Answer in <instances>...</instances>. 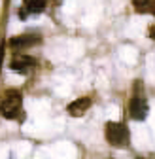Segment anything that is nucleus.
I'll return each mask as SVG.
<instances>
[{
  "mask_svg": "<svg viewBox=\"0 0 155 159\" xmlns=\"http://www.w3.org/2000/svg\"><path fill=\"white\" fill-rule=\"evenodd\" d=\"M21 106H23V95L15 89H10L4 93L2 101H0V116L6 119H15L21 112Z\"/></svg>",
  "mask_w": 155,
  "mask_h": 159,
  "instance_id": "f257e3e1",
  "label": "nucleus"
},
{
  "mask_svg": "<svg viewBox=\"0 0 155 159\" xmlns=\"http://www.w3.org/2000/svg\"><path fill=\"white\" fill-rule=\"evenodd\" d=\"M104 134H106V140L115 148H123L129 144V131L123 123L108 121L104 127Z\"/></svg>",
  "mask_w": 155,
  "mask_h": 159,
  "instance_id": "f03ea898",
  "label": "nucleus"
},
{
  "mask_svg": "<svg viewBox=\"0 0 155 159\" xmlns=\"http://www.w3.org/2000/svg\"><path fill=\"white\" fill-rule=\"evenodd\" d=\"M36 66V61H34V57H30V55H25V53H19V55H15L11 61H10V68L13 70V72H19V74H29L32 68Z\"/></svg>",
  "mask_w": 155,
  "mask_h": 159,
  "instance_id": "7ed1b4c3",
  "label": "nucleus"
},
{
  "mask_svg": "<svg viewBox=\"0 0 155 159\" xmlns=\"http://www.w3.org/2000/svg\"><path fill=\"white\" fill-rule=\"evenodd\" d=\"M42 42V36L40 34H34V32H27V34H19L13 36L10 40V48L11 49H25V48H32L36 44Z\"/></svg>",
  "mask_w": 155,
  "mask_h": 159,
  "instance_id": "20e7f679",
  "label": "nucleus"
},
{
  "mask_svg": "<svg viewBox=\"0 0 155 159\" xmlns=\"http://www.w3.org/2000/svg\"><path fill=\"white\" fill-rule=\"evenodd\" d=\"M148 101L144 97L140 95H134L131 98V106H129V112H131V117L132 119H138V121H142V119H146L148 116Z\"/></svg>",
  "mask_w": 155,
  "mask_h": 159,
  "instance_id": "39448f33",
  "label": "nucleus"
},
{
  "mask_svg": "<svg viewBox=\"0 0 155 159\" xmlns=\"http://www.w3.org/2000/svg\"><path fill=\"white\" fill-rule=\"evenodd\" d=\"M89 108H91V98H89V97H82V98H76V101H72L66 110H68L70 116L80 117V116H83Z\"/></svg>",
  "mask_w": 155,
  "mask_h": 159,
  "instance_id": "423d86ee",
  "label": "nucleus"
},
{
  "mask_svg": "<svg viewBox=\"0 0 155 159\" xmlns=\"http://www.w3.org/2000/svg\"><path fill=\"white\" fill-rule=\"evenodd\" d=\"M23 8L27 13H42L46 10V0H25Z\"/></svg>",
  "mask_w": 155,
  "mask_h": 159,
  "instance_id": "0eeeda50",
  "label": "nucleus"
},
{
  "mask_svg": "<svg viewBox=\"0 0 155 159\" xmlns=\"http://www.w3.org/2000/svg\"><path fill=\"white\" fill-rule=\"evenodd\" d=\"M151 4L153 0H132V6L136 11L140 13H146V11H151Z\"/></svg>",
  "mask_w": 155,
  "mask_h": 159,
  "instance_id": "6e6552de",
  "label": "nucleus"
},
{
  "mask_svg": "<svg viewBox=\"0 0 155 159\" xmlns=\"http://www.w3.org/2000/svg\"><path fill=\"white\" fill-rule=\"evenodd\" d=\"M151 13L155 15V0H153V4H151Z\"/></svg>",
  "mask_w": 155,
  "mask_h": 159,
  "instance_id": "1a4fd4ad",
  "label": "nucleus"
},
{
  "mask_svg": "<svg viewBox=\"0 0 155 159\" xmlns=\"http://www.w3.org/2000/svg\"><path fill=\"white\" fill-rule=\"evenodd\" d=\"M138 159H144V157H138Z\"/></svg>",
  "mask_w": 155,
  "mask_h": 159,
  "instance_id": "9d476101",
  "label": "nucleus"
}]
</instances>
